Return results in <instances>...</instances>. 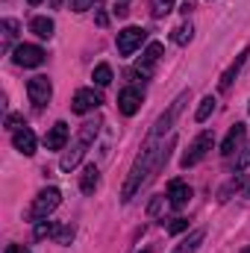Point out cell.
I'll use <instances>...</instances> for the list:
<instances>
[{
	"label": "cell",
	"instance_id": "cell-3",
	"mask_svg": "<svg viewBox=\"0 0 250 253\" xmlns=\"http://www.w3.org/2000/svg\"><path fill=\"white\" fill-rule=\"evenodd\" d=\"M59 200H62V191L53 189V186H50V189H44V191H39V197H36V200H33V206L27 209V218H30V221H36V224H39V221H44V218L59 206Z\"/></svg>",
	"mask_w": 250,
	"mask_h": 253
},
{
	"label": "cell",
	"instance_id": "cell-9",
	"mask_svg": "<svg viewBox=\"0 0 250 253\" xmlns=\"http://www.w3.org/2000/svg\"><path fill=\"white\" fill-rule=\"evenodd\" d=\"M141 100H144V94H141V88H124L121 94H118V109L124 112V115H135L138 109H141Z\"/></svg>",
	"mask_w": 250,
	"mask_h": 253
},
{
	"label": "cell",
	"instance_id": "cell-10",
	"mask_svg": "<svg viewBox=\"0 0 250 253\" xmlns=\"http://www.w3.org/2000/svg\"><path fill=\"white\" fill-rule=\"evenodd\" d=\"M159 56H162V44H159V42H150L147 50L141 53V59H138V68H135V71H138L141 77H150V74H153V65L159 62Z\"/></svg>",
	"mask_w": 250,
	"mask_h": 253
},
{
	"label": "cell",
	"instance_id": "cell-15",
	"mask_svg": "<svg viewBox=\"0 0 250 253\" xmlns=\"http://www.w3.org/2000/svg\"><path fill=\"white\" fill-rule=\"evenodd\" d=\"M248 56H250V50H242V53L236 56V62H233L230 68H227V71H224V74H221V83H218V88H221V91H227V88L233 85V80H236L239 68H242V65L248 62Z\"/></svg>",
	"mask_w": 250,
	"mask_h": 253
},
{
	"label": "cell",
	"instance_id": "cell-16",
	"mask_svg": "<svg viewBox=\"0 0 250 253\" xmlns=\"http://www.w3.org/2000/svg\"><path fill=\"white\" fill-rule=\"evenodd\" d=\"M97 183H100V171H97V165H88L80 174V189H83V194H91V191L97 189Z\"/></svg>",
	"mask_w": 250,
	"mask_h": 253
},
{
	"label": "cell",
	"instance_id": "cell-25",
	"mask_svg": "<svg viewBox=\"0 0 250 253\" xmlns=\"http://www.w3.org/2000/svg\"><path fill=\"white\" fill-rule=\"evenodd\" d=\"M56 227H59V224H53V221H47V224H44V221H39V224H36V239H44V236H50V239H53Z\"/></svg>",
	"mask_w": 250,
	"mask_h": 253
},
{
	"label": "cell",
	"instance_id": "cell-24",
	"mask_svg": "<svg viewBox=\"0 0 250 253\" xmlns=\"http://www.w3.org/2000/svg\"><path fill=\"white\" fill-rule=\"evenodd\" d=\"M94 83L97 85H109L112 83V68L109 65H97L94 68Z\"/></svg>",
	"mask_w": 250,
	"mask_h": 253
},
{
	"label": "cell",
	"instance_id": "cell-17",
	"mask_svg": "<svg viewBox=\"0 0 250 253\" xmlns=\"http://www.w3.org/2000/svg\"><path fill=\"white\" fill-rule=\"evenodd\" d=\"M30 30H33V33H36L39 39H50L56 27H53V21H50V18L39 15V18H33V21H30Z\"/></svg>",
	"mask_w": 250,
	"mask_h": 253
},
{
	"label": "cell",
	"instance_id": "cell-20",
	"mask_svg": "<svg viewBox=\"0 0 250 253\" xmlns=\"http://www.w3.org/2000/svg\"><path fill=\"white\" fill-rule=\"evenodd\" d=\"M191 36H194L191 24H180V27L171 33V42H174V44H188V42H191Z\"/></svg>",
	"mask_w": 250,
	"mask_h": 253
},
{
	"label": "cell",
	"instance_id": "cell-18",
	"mask_svg": "<svg viewBox=\"0 0 250 253\" xmlns=\"http://www.w3.org/2000/svg\"><path fill=\"white\" fill-rule=\"evenodd\" d=\"M203 239H206V233H203V230H194L186 242H180V245L174 248V253H197V248H200Z\"/></svg>",
	"mask_w": 250,
	"mask_h": 253
},
{
	"label": "cell",
	"instance_id": "cell-32",
	"mask_svg": "<svg viewBox=\"0 0 250 253\" xmlns=\"http://www.w3.org/2000/svg\"><path fill=\"white\" fill-rule=\"evenodd\" d=\"M6 253H30V251H27L24 245H9V248H6Z\"/></svg>",
	"mask_w": 250,
	"mask_h": 253
},
{
	"label": "cell",
	"instance_id": "cell-30",
	"mask_svg": "<svg viewBox=\"0 0 250 253\" xmlns=\"http://www.w3.org/2000/svg\"><path fill=\"white\" fill-rule=\"evenodd\" d=\"M186 227H188V221H186V218H174V221L168 224V233H183Z\"/></svg>",
	"mask_w": 250,
	"mask_h": 253
},
{
	"label": "cell",
	"instance_id": "cell-1",
	"mask_svg": "<svg viewBox=\"0 0 250 253\" xmlns=\"http://www.w3.org/2000/svg\"><path fill=\"white\" fill-rule=\"evenodd\" d=\"M177 144V138H171L168 141V147H165V141L162 138H144V147H141V153H138V159L132 162V168H129V177H126L124 189H121V200L129 203L132 200V194L141 189L165 162H168V156H171V147Z\"/></svg>",
	"mask_w": 250,
	"mask_h": 253
},
{
	"label": "cell",
	"instance_id": "cell-5",
	"mask_svg": "<svg viewBox=\"0 0 250 253\" xmlns=\"http://www.w3.org/2000/svg\"><path fill=\"white\" fill-rule=\"evenodd\" d=\"M27 94H30V100L42 109V106L50 103V97H53V85H50L47 77H33V80H27Z\"/></svg>",
	"mask_w": 250,
	"mask_h": 253
},
{
	"label": "cell",
	"instance_id": "cell-31",
	"mask_svg": "<svg viewBox=\"0 0 250 253\" xmlns=\"http://www.w3.org/2000/svg\"><path fill=\"white\" fill-rule=\"evenodd\" d=\"M126 6H129V0H115V9H112V12H115V15H118V18H124L126 12H129V9H126Z\"/></svg>",
	"mask_w": 250,
	"mask_h": 253
},
{
	"label": "cell",
	"instance_id": "cell-7",
	"mask_svg": "<svg viewBox=\"0 0 250 253\" xmlns=\"http://www.w3.org/2000/svg\"><path fill=\"white\" fill-rule=\"evenodd\" d=\"M44 56H47V53H44L39 44H18L15 53H12L15 65H21V68H39V65L44 62Z\"/></svg>",
	"mask_w": 250,
	"mask_h": 253
},
{
	"label": "cell",
	"instance_id": "cell-34",
	"mask_svg": "<svg viewBox=\"0 0 250 253\" xmlns=\"http://www.w3.org/2000/svg\"><path fill=\"white\" fill-rule=\"evenodd\" d=\"M50 6H53V9H59V6H62V0H50Z\"/></svg>",
	"mask_w": 250,
	"mask_h": 253
},
{
	"label": "cell",
	"instance_id": "cell-37",
	"mask_svg": "<svg viewBox=\"0 0 250 253\" xmlns=\"http://www.w3.org/2000/svg\"><path fill=\"white\" fill-rule=\"evenodd\" d=\"M141 253H153V251H141Z\"/></svg>",
	"mask_w": 250,
	"mask_h": 253
},
{
	"label": "cell",
	"instance_id": "cell-4",
	"mask_svg": "<svg viewBox=\"0 0 250 253\" xmlns=\"http://www.w3.org/2000/svg\"><path fill=\"white\" fill-rule=\"evenodd\" d=\"M212 144H215V132H209V129H206V132H200V135L191 141V147L186 150V156H183V162H180V165H183V168H194L197 162H203V159L209 156Z\"/></svg>",
	"mask_w": 250,
	"mask_h": 253
},
{
	"label": "cell",
	"instance_id": "cell-11",
	"mask_svg": "<svg viewBox=\"0 0 250 253\" xmlns=\"http://www.w3.org/2000/svg\"><path fill=\"white\" fill-rule=\"evenodd\" d=\"M188 200H191L188 183H183V180H171V183H168V203H171L174 209H183Z\"/></svg>",
	"mask_w": 250,
	"mask_h": 253
},
{
	"label": "cell",
	"instance_id": "cell-27",
	"mask_svg": "<svg viewBox=\"0 0 250 253\" xmlns=\"http://www.w3.org/2000/svg\"><path fill=\"white\" fill-rule=\"evenodd\" d=\"M24 115H9V118H6V129H12V132H15V129H24Z\"/></svg>",
	"mask_w": 250,
	"mask_h": 253
},
{
	"label": "cell",
	"instance_id": "cell-22",
	"mask_svg": "<svg viewBox=\"0 0 250 253\" xmlns=\"http://www.w3.org/2000/svg\"><path fill=\"white\" fill-rule=\"evenodd\" d=\"M53 239H56V245H71L74 242V227L71 224H59L56 233H53Z\"/></svg>",
	"mask_w": 250,
	"mask_h": 253
},
{
	"label": "cell",
	"instance_id": "cell-13",
	"mask_svg": "<svg viewBox=\"0 0 250 253\" xmlns=\"http://www.w3.org/2000/svg\"><path fill=\"white\" fill-rule=\"evenodd\" d=\"M68 135H71V132H68V124H65V121L53 124L50 132L44 135V147H47V150H62L65 144H68Z\"/></svg>",
	"mask_w": 250,
	"mask_h": 253
},
{
	"label": "cell",
	"instance_id": "cell-6",
	"mask_svg": "<svg viewBox=\"0 0 250 253\" xmlns=\"http://www.w3.org/2000/svg\"><path fill=\"white\" fill-rule=\"evenodd\" d=\"M147 39V33L141 30V27H126L118 33V53L121 56H132L138 47H141V42Z\"/></svg>",
	"mask_w": 250,
	"mask_h": 253
},
{
	"label": "cell",
	"instance_id": "cell-35",
	"mask_svg": "<svg viewBox=\"0 0 250 253\" xmlns=\"http://www.w3.org/2000/svg\"><path fill=\"white\" fill-rule=\"evenodd\" d=\"M27 3H30V6H39V3H42V0H27Z\"/></svg>",
	"mask_w": 250,
	"mask_h": 253
},
{
	"label": "cell",
	"instance_id": "cell-14",
	"mask_svg": "<svg viewBox=\"0 0 250 253\" xmlns=\"http://www.w3.org/2000/svg\"><path fill=\"white\" fill-rule=\"evenodd\" d=\"M245 124H236V126H230V132H227V138H224V144H221V153L224 156H233L236 150H239V144L245 141Z\"/></svg>",
	"mask_w": 250,
	"mask_h": 253
},
{
	"label": "cell",
	"instance_id": "cell-12",
	"mask_svg": "<svg viewBox=\"0 0 250 253\" xmlns=\"http://www.w3.org/2000/svg\"><path fill=\"white\" fill-rule=\"evenodd\" d=\"M12 144H15V150H18V153L33 156V153H36V135H33V129H30V126L15 129V132H12Z\"/></svg>",
	"mask_w": 250,
	"mask_h": 253
},
{
	"label": "cell",
	"instance_id": "cell-21",
	"mask_svg": "<svg viewBox=\"0 0 250 253\" xmlns=\"http://www.w3.org/2000/svg\"><path fill=\"white\" fill-rule=\"evenodd\" d=\"M174 9V0H150V15L153 18H165Z\"/></svg>",
	"mask_w": 250,
	"mask_h": 253
},
{
	"label": "cell",
	"instance_id": "cell-36",
	"mask_svg": "<svg viewBox=\"0 0 250 253\" xmlns=\"http://www.w3.org/2000/svg\"><path fill=\"white\" fill-rule=\"evenodd\" d=\"M242 253H250V248H245V251H242Z\"/></svg>",
	"mask_w": 250,
	"mask_h": 253
},
{
	"label": "cell",
	"instance_id": "cell-8",
	"mask_svg": "<svg viewBox=\"0 0 250 253\" xmlns=\"http://www.w3.org/2000/svg\"><path fill=\"white\" fill-rule=\"evenodd\" d=\"M100 103H103V97H100L94 88H80V91L74 94V100H71V109H74L77 115H85V112L97 109Z\"/></svg>",
	"mask_w": 250,
	"mask_h": 253
},
{
	"label": "cell",
	"instance_id": "cell-26",
	"mask_svg": "<svg viewBox=\"0 0 250 253\" xmlns=\"http://www.w3.org/2000/svg\"><path fill=\"white\" fill-rule=\"evenodd\" d=\"M245 168H250V144L242 147V153H239V159H236V171H245Z\"/></svg>",
	"mask_w": 250,
	"mask_h": 253
},
{
	"label": "cell",
	"instance_id": "cell-33",
	"mask_svg": "<svg viewBox=\"0 0 250 253\" xmlns=\"http://www.w3.org/2000/svg\"><path fill=\"white\" fill-rule=\"evenodd\" d=\"M106 21H109V18H106V12H97V24H100V27H106Z\"/></svg>",
	"mask_w": 250,
	"mask_h": 253
},
{
	"label": "cell",
	"instance_id": "cell-19",
	"mask_svg": "<svg viewBox=\"0 0 250 253\" xmlns=\"http://www.w3.org/2000/svg\"><path fill=\"white\" fill-rule=\"evenodd\" d=\"M0 30H3V47H9L12 42H15V36H18V21H12V18H6L3 24H0Z\"/></svg>",
	"mask_w": 250,
	"mask_h": 253
},
{
	"label": "cell",
	"instance_id": "cell-23",
	"mask_svg": "<svg viewBox=\"0 0 250 253\" xmlns=\"http://www.w3.org/2000/svg\"><path fill=\"white\" fill-rule=\"evenodd\" d=\"M212 112H215V97H203L200 106H197V115H194V118H197V121H206Z\"/></svg>",
	"mask_w": 250,
	"mask_h": 253
},
{
	"label": "cell",
	"instance_id": "cell-28",
	"mask_svg": "<svg viewBox=\"0 0 250 253\" xmlns=\"http://www.w3.org/2000/svg\"><path fill=\"white\" fill-rule=\"evenodd\" d=\"M230 189H236V191H242L245 197H250V180L248 177H242V180H233V186Z\"/></svg>",
	"mask_w": 250,
	"mask_h": 253
},
{
	"label": "cell",
	"instance_id": "cell-2",
	"mask_svg": "<svg viewBox=\"0 0 250 253\" xmlns=\"http://www.w3.org/2000/svg\"><path fill=\"white\" fill-rule=\"evenodd\" d=\"M97 129H100V121H85V124L80 126V132H77V138H74L71 150H65L62 159H59V168H62V171H74V168L83 162L85 150H88V147H91V141L97 138Z\"/></svg>",
	"mask_w": 250,
	"mask_h": 253
},
{
	"label": "cell",
	"instance_id": "cell-29",
	"mask_svg": "<svg viewBox=\"0 0 250 253\" xmlns=\"http://www.w3.org/2000/svg\"><path fill=\"white\" fill-rule=\"evenodd\" d=\"M97 0H71V9L74 12H85V9H91Z\"/></svg>",
	"mask_w": 250,
	"mask_h": 253
}]
</instances>
